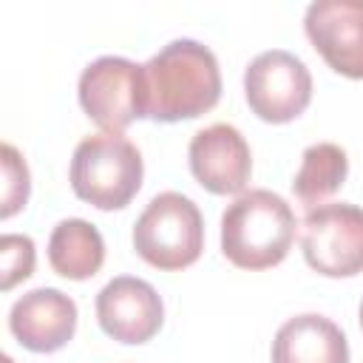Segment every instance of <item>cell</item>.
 Listing matches in <instances>:
<instances>
[{"instance_id": "5", "label": "cell", "mask_w": 363, "mask_h": 363, "mask_svg": "<svg viewBox=\"0 0 363 363\" xmlns=\"http://www.w3.org/2000/svg\"><path fill=\"white\" fill-rule=\"evenodd\" d=\"M301 247L306 264L326 278H352L363 272V207L337 201L309 210Z\"/></svg>"}, {"instance_id": "8", "label": "cell", "mask_w": 363, "mask_h": 363, "mask_svg": "<svg viewBox=\"0 0 363 363\" xmlns=\"http://www.w3.org/2000/svg\"><path fill=\"white\" fill-rule=\"evenodd\" d=\"M303 28L332 71L363 79V0H315Z\"/></svg>"}, {"instance_id": "3", "label": "cell", "mask_w": 363, "mask_h": 363, "mask_svg": "<svg viewBox=\"0 0 363 363\" xmlns=\"http://www.w3.org/2000/svg\"><path fill=\"white\" fill-rule=\"evenodd\" d=\"M142 153L122 133L85 136L71 156V187L96 210H122L142 187Z\"/></svg>"}, {"instance_id": "6", "label": "cell", "mask_w": 363, "mask_h": 363, "mask_svg": "<svg viewBox=\"0 0 363 363\" xmlns=\"http://www.w3.org/2000/svg\"><path fill=\"white\" fill-rule=\"evenodd\" d=\"M244 96L258 119L284 125L306 111L312 99V74L301 57L284 48L261 51L244 71Z\"/></svg>"}, {"instance_id": "12", "label": "cell", "mask_w": 363, "mask_h": 363, "mask_svg": "<svg viewBox=\"0 0 363 363\" xmlns=\"http://www.w3.org/2000/svg\"><path fill=\"white\" fill-rule=\"evenodd\" d=\"M272 363H349V343L335 320L315 312L295 315L275 332Z\"/></svg>"}, {"instance_id": "7", "label": "cell", "mask_w": 363, "mask_h": 363, "mask_svg": "<svg viewBox=\"0 0 363 363\" xmlns=\"http://www.w3.org/2000/svg\"><path fill=\"white\" fill-rule=\"evenodd\" d=\"M79 105L105 130L122 133L142 113V65L125 57H99L79 74Z\"/></svg>"}, {"instance_id": "10", "label": "cell", "mask_w": 363, "mask_h": 363, "mask_svg": "<svg viewBox=\"0 0 363 363\" xmlns=\"http://www.w3.org/2000/svg\"><path fill=\"white\" fill-rule=\"evenodd\" d=\"M96 320L102 332L119 343H147L162 329L164 306L147 281L119 275L99 289Z\"/></svg>"}, {"instance_id": "1", "label": "cell", "mask_w": 363, "mask_h": 363, "mask_svg": "<svg viewBox=\"0 0 363 363\" xmlns=\"http://www.w3.org/2000/svg\"><path fill=\"white\" fill-rule=\"evenodd\" d=\"M218 96V60L199 40H173L142 65V113L147 119H196L216 108Z\"/></svg>"}, {"instance_id": "2", "label": "cell", "mask_w": 363, "mask_h": 363, "mask_svg": "<svg viewBox=\"0 0 363 363\" xmlns=\"http://www.w3.org/2000/svg\"><path fill=\"white\" fill-rule=\"evenodd\" d=\"M295 213L272 190H247L221 213V252L238 269H269L295 241Z\"/></svg>"}, {"instance_id": "4", "label": "cell", "mask_w": 363, "mask_h": 363, "mask_svg": "<svg viewBox=\"0 0 363 363\" xmlns=\"http://www.w3.org/2000/svg\"><path fill=\"white\" fill-rule=\"evenodd\" d=\"M133 247L156 269H184L204 250V218L193 199L167 190L150 199L133 224Z\"/></svg>"}, {"instance_id": "13", "label": "cell", "mask_w": 363, "mask_h": 363, "mask_svg": "<svg viewBox=\"0 0 363 363\" xmlns=\"http://www.w3.org/2000/svg\"><path fill=\"white\" fill-rule=\"evenodd\" d=\"M48 261L57 275H62L68 281H85L102 269L105 241L91 221L65 218L51 230Z\"/></svg>"}, {"instance_id": "9", "label": "cell", "mask_w": 363, "mask_h": 363, "mask_svg": "<svg viewBox=\"0 0 363 363\" xmlns=\"http://www.w3.org/2000/svg\"><path fill=\"white\" fill-rule=\"evenodd\" d=\"M187 156L196 182L216 196H235L250 184L252 156L235 125L216 122L196 130Z\"/></svg>"}, {"instance_id": "11", "label": "cell", "mask_w": 363, "mask_h": 363, "mask_svg": "<svg viewBox=\"0 0 363 363\" xmlns=\"http://www.w3.org/2000/svg\"><path fill=\"white\" fill-rule=\"evenodd\" d=\"M9 329L31 352H57L74 337L77 303L54 286L31 289L14 301L9 312Z\"/></svg>"}, {"instance_id": "14", "label": "cell", "mask_w": 363, "mask_h": 363, "mask_svg": "<svg viewBox=\"0 0 363 363\" xmlns=\"http://www.w3.org/2000/svg\"><path fill=\"white\" fill-rule=\"evenodd\" d=\"M346 176H349L346 150L335 142H315L301 156V167L292 179V190L301 204L315 210L318 204H323V199L340 190Z\"/></svg>"}, {"instance_id": "16", "label": "cell", "mask_w": 363, "mask_h": 363, "mask_svg": "<svg viewBox=\"0 0 363 363\" xmlns=\"http://www.w3.org/2000/svg\"><path fill=\"white\" fill-rule=\"evenodd\" d=\"M34 241L20 233H6L0 238V261H3V281L0 286L9 292L14 284L26 281L34 272Z\"/></svg>"}, {"instance_id": "17", "label": "cell", "mask_w": 363, "mask_h": 363, "mask_svg": "<svg viewBox=\"0 0 363 363\" xmlns=\"http://www.w3.org/2000/svg\"><path fill=\"white\" fill-rule=\"evenodd\" d=\"M360 326H363V303H360Z\"/></svg>"}, {"instance_id": "15", "label": "cell", "mask_w": 363, "mask_h": 363, "mask_svg": "<svg viewBox=\"0 0 363 363\" xmlns=\"http://www.w3.org/2000/svg\"><path fill=\"white\" fill-rule=\"evenodd\" d=\"M0 164H3V201H0V218H11L17 210L26 207L28 201V190H31V176L28 167L23 162V156L17 153L14 145H3L0 147Z\"/></svg>"}]
</instances>
